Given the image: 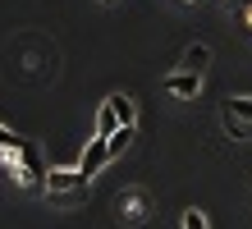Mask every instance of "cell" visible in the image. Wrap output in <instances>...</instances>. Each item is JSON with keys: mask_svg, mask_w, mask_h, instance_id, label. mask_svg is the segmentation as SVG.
<instances>
[{"mask_svg": "<svg viewBox=\"0 0 252 229\" xmlns=\"http://www.w3.org/2000/svg\"><path fill=\"white\" fill-rule=\"evenodd\" d=\"M0 165H9L23 188H46V170H41V156L32 142H23L19 151H0Z\"/></svg>", "mask_w": 252, "mask_h": 229, "instance_id": "1", "label": "cell"}, {"mask_svg": "<svg viewBox=\"0 0 252 229\" xmlns=\"http://www.w3.org/2000/svg\"><path fill=\"white\" fill-rule=\"evenodd\" d=\"M87 179L78 165H73V170H46V193H60V197H69V193H83L87 188Z\"/></svg>", "mask_w": 252, "mask_h": 229, "instance_id": "2", "label": "cell"}, {"mask_svg": "<svg viewBox=\"0 0 252 229\" xmlns=\"http://www.w3.org/2000/svg\"><path fill=\"white\" fill-rule=\"evenodd\" d=\"M106 161H110V142H106V137H92V142L83 147V161H78V170H83L87 179H96Z\"/></svg>", "mask_w": 252, "mask_h": 229, "instance_id": "3", "label": "cell"}, {"mask_svg": "<svg viewBox=\"0 0 252 229\" xmlns=\"http://www.w3.org/2000/svg\"><path fill=\"white\" fill-rule=\"evenodd\" d=\"M165 92H174V97H197V92H202V73H192V69H174L170 78H165Z\"/></svg>", "mask_w": 252, "mask_h": 229, "instance_id": "4", "label": "cell"}, {"mask_svg": "<svg viewBox=\"0 0 252 229\" xmlns=\"http://www.w3.org/2000/svg\"><path fill=\"white\" fill-rule=\"evenodd\" d=\"M206 65H211V46H202V41H192L184 51V60H179V69H192V73H202Z\"/></svg>", "mask_w": 252, "mask_h": 229, "instance_id": "5", "label": "cell"}, {"mask_svg": "<svg viewBox=\"0 0 252 229\" xmlns=\"http://www.w3.org/2000/svg\"><path fill=\"white\" fill-rule=\"evenodd\" d=\"M115 133H120V115H115V105L106 101L101 115H96V137H115Z\"/></svg>", "mask_w": 252, "mask_h": 229, "instance_id": "6", "label": "cell"}, {"mask_svg": "<svg viewBox=\"0 0 252 229\" xmlns=\"http://www.w3.org/2000/svg\"><path fill=\"white\" fill-rule=\"evenodd\" d=\"M110 105H115V115H120V124H133L138 119V110H133V97L128 92H115V97H106Z\"/></svg>", "mask_w": 252, "mask_h": 229, "instance_id": "7", "label": "cell"}, {"mask_svg": "<svg viewBox=\"0 0 252 229\" xmlns=\"http://www.w3.org/2000/svg\"><path fill=\"white\" fill-rule=\"evenodd\" d=\"M120 211L128 220H142L147 216V193H128V197H120Z\"/></svg>", "mask_w": 252, "mask_h": 229, "instance_id": "8", "label": "cell"}, {"mask_svg": "<svg viewBox=\"0 0 252 229\" xmlns=\"http://www.w3.org/2000/svg\"><path fill=\"white\" fill-rule=\"evenodd\" d=\"M225 110H229L234 119H243V124H252V97H229Z\"/></svg>", "mask_w": 252, "mask_h": 229, "instance_id": "9", "label": "cell"}, {"mask_svg": "<svg viewBox=\"0 0 252 229\" xmlns=\"http://www.w3.org/2000/svg\"><path fill=\"white\" fill-rule=\"evenodd\" d=\"M106 142H110V156L128 151V142H133V124H120V133H115V137H106Z\"/></svg>", "mask_w": 252, "mask_h": 229, "instance_id": "10", "label": "cell"}, {"mask_svg": "<svg viewBox=\"0 0 252 229\" xmlns=\"http://www.w3.org/2000/svg\"><path fill=\"white\" fill-rule=\"evenodd\" d=\"M225 133H229V137H252V124H243V119H234V115L225 110Z\"/></svg>", "mask_w": 252, "mask_h": 229, "instance_id": "11", "label": "cell"}, {"mask_svg": "<svg viewBox=\"0 0 252 229\" xmlns=\"http://www.w3.org/2000/svg\"><path fill=\"white\" fill-rule=\"evenodd\" d=\"M19 147H23V137H14V129L0 124V151H19Z\"/></svg>", "mask_w": 252, "mask_h": 229, "instance_id": "12", "label": "cell"}, {"mask_svg": "<svg viewBox=\"0 0 252 229\" xmlns=\"http://www.w3.org/2000/svg\"><path fill=\"white\" fill-rule=\"evenodd\" d=\"M184 229H206V211H197V206L184 211Z\"/></svg>", "mask_w": 252, "mask_h": 229, "instance_id": "13", "label": "cell"}, {"mask_svg": "<svg viewBox=\"0 0 252 229\" xmlns=\"http://www.w3.org/2000/svg\"><path fill=\"white\" fill-rule=\"evenodd\" d=\"M184 5H202V0H184Z\"/></svg>", "mask_w": 252, "mask_h": 229, "instance_id": "14", "label": "cell"}, {"mask_svg": "<svg viewBox=\"0 0 252 229\" xmlns=\"http://www.w3.org/2000/svg\"><path fill=\"white\" fill-rule=\"evenodd\" d=\"M101 5H110V0H101Z\"/></svg>", "mask_w": 252, "mask_h": 229, "instance_id": "15", "label": "cell"}]
</instances>
